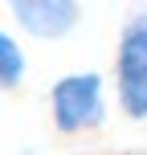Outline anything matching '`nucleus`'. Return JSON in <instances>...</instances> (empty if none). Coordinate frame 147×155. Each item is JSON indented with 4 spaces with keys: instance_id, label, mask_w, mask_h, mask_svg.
<instances>
[{
    "instance_id": "4",
    "label": "nucleus",
    "mask_w": 147,
    "mask_h": 155,
    "mask_svg": "<svg viewBox=\"0 0 147 155\" xmlns=\"http://www.w3.org/2000/svg\"><path fill=\"white\" fill-rule=\"evenodd\" d=\"M25 74H29V57H25V45L16 41L12 29L0 33V90L16 94L25 86Z\"/></svg>"
},
{
    "instance_id": "2",
    "label": "nucleus",
    "mask_w": 147,
    "mask_h": 155,
    "mask_svg": "<svg viewBox=\"0 0 147 155\" xmlns=\"http://www.w3.org/2000/svg\"><path fill=\"white\" fill-rule=\"evenodd\" d=\"M110 86L123 118L147 123V8L127 12L115 37V57H110Z\"/></svg>"
},
{
    "instance_id": "3",
    "label": "nucleus",
    "mask_w": 147,
    "mask_h": 155,
    "mask_svg": "<svg viewBox=\"0 0 147 155\" xmlns=\"http://www.w3.org/2000/svg\"><path fill=\"white\" fill-rule=\"evenodd\" d=\"M4 12L21 25L25 37L33 41H65L82 25L86 8L78 0H8Z\"/></svg>"
},
{
    "instance_id": "1",
    "label": "nucleus",
    "mask_w": 147,
    "mask_h": 155,
    "mask_svg": "<svg viewBox=\"0 0 147 155\" xmlns=\"http://www.w3.org/2000/svg\"><path fill=\"white\" fill-rule=\"evenodd\" d=\"M110 90L102 70H70L49 86V123L62 139L94 135L110 118Z\"/></svg>"
}]
</instances>
